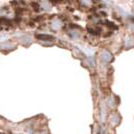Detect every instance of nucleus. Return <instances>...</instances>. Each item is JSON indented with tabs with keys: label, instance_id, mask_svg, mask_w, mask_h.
I'll return each mask as SVG.
<instances>
[{
	"label": "nucleus",
	"instance_id": "obj_1",
	"mask_svg": "<svg viewBox=\"0 0 134 134\" xmlns=\"http://www.w3.org/2000/svg\"><path fill=\"white\" fill-rule=\"evenodd\" d=\"M101 60L104 61V62H109L112 60V56L110 55L109 52H103L101 55Z\"/></svg>",
	"mask_w": 134,
	"mask_h": 134
},
{
	"label": "nucleus",
	"instance_id": "obj_2",
	"mask_svg": "<svg viewBox=\"0 0 134 134\" xmlns=\"http://www.w3.org/2000/svg\"><path fill=\"white\" fill-rule=\"evenodd\" d=\"M61 25V22L60 20H53V21L51 22V28H52L53 30H58V29H60Z\"/></svg>",
	"mask_w": 134,
	"mask_h": 134
},
{
	"label": "nucleus",
	"instance_id": "obj_5",
	"mask_svg": "<svg viewBox=\"0 0 134 134\" xmlns=\"http://www.w3.org/2000/svg\"><path fill=\"white\" fill-rule=\"evenodd\" d=\"M84 5H90L91 4V0H82Z\"/></svg>",
	"mask_w": 134,
	"mask_h": 134
},
{
	"label": "nucleus",
	"instance_id": "obj_4",
	"mask_svg": "<svg viewBox=\"0 0 134 134\" xmlns=\"http://www.w3.org/2000/svg\"><path fill=\"white\" fill-rule=\"evenodd\" d=\"M37 37H38V38H43V39H48V38H49V37H49V35H46V34H44V35H42V34H41V35H40V34H38V35H37Z\"/></svg>",
	"mask_w": 134,
	"mask_h": 134
},
{
	"label": "nucleus",
	"instance_id": "obj_3",
	"mask_svg": "<svg viewBox=\"0 0 134 134\" xmlns=\"http://www.w3.org/2000/svg\"><path fill=\"white\" fill-rule=\"evenodd\" d=\"M41 8H42L43 10H49V9L51 8V5L49 4L48 1H43V2L41 3Z\"/></svg>",
	"mask_w": 134,
	"mask_h": 134
}]
</instances>
